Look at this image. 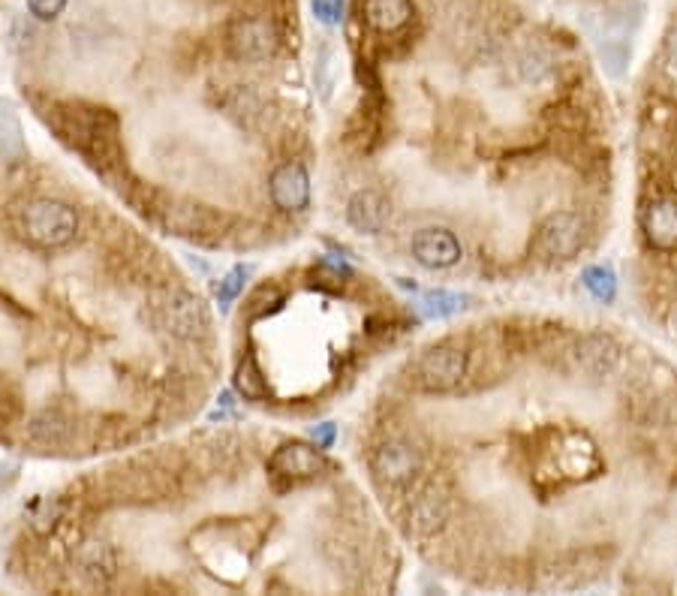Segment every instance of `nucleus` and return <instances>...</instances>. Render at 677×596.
Listing matches in <instances>:
<instances>
[{
  "label": "nucleus",
  "instance_id": "nucleus-25",
  "mask_svg": "<svg viewBox=\"0 0 677 596\" xmlns=\"http://www.w3.org/2000/svg\"><path fill=\"white\" fill-rule=\"evenodd\" d=\"M672 335L677 338V307H675V314H672Z\"/></svg>",
  "mask_w": 677,
  "mask_h": 596
},
{
  "label": "nucleus",
  "instance_id": "nucleus-8",
  "mask_svg": "<svg viewBox=\"0 0 677 596\" xmlns=\"http://www.w3.org/2000/svg\"><path fill=\"white\" fill-rule=\"evenodd\" d=\"M620 359H623V350L620 344L611 335H602V331H594V335H584L575 347V362L582 368L584 374L590 376H608L618 371Z\"/></svg>",
  "mask_w": 677,
  "mask_h": 596
},
{
  "label": "nucleus",
  "instance_id": "nucleus-7",
  "mask_svg": "<svg viewBox=\"0 0 677 596\" xmlns=\"http://www.w3.org/2000/svg\"><path fill=\"white\" fill-rule=\"evenodd\" d=\"M409 254L413 259L425 266V269H449L461 259V241L455 238L452 229L443 226H431V229H419L409 241Z\"/></svg>",
  "mask_w": 677,
  "mask_h": 596
},
{
  "label": "nucleus",
  "instance_id": "nucleus-21",
  "mask_svg": "<svg viewBox=\"0 0 677 596\" xmlns=\"http://www.w3.org/2000/svg\"><path fill=\"white\" fill-rule=\"evenodd\" d=\"M343 12H347V0H314V15L328 27L343 22Z\"/></svg>",
  "mask_w": 677,
  "mask_h": 596
},
{
  "label": "nucleus",
  "instance_id": "nucleus-4",
  "mask_svg": "<svg viewBox=\"0 0 677 596\" xmlns=\"http://www.w3.org/2000/svg\"><path fill=\"white\" fill-rule=\"evenodd\" d=\"M274 46H278V34H274V24L269 19L245 15L229 27V52L238 60L259 64V60L274 55Z\"/></svg>",
  "mask_w": 677,
  "mask_h": 596
},
{
  "label": "nucleus",
  "instance_id": "nucleus-14",
  "mask_svg": "<svg viewBox=\"0 0 677 596\" xmlns=\"http://www.w3.org/2000/svg\"><path fill=\"white\" fill-rule=\"evenodd\" d=\"M413 19V0H362V22L376 34H397Z\"/></svg>",
  "mask_w": 677,
  "mask_h": 596
},
{
  "label": "nucleus",
  "instance_id": "nucleus-9",
  "mask_svg": "<svg viewBox=\"0 0 677 596\" xmlns=\"http://www.w3.org/2000/svg\"><path fill=\"white\" fill-rule=\"evenodd\" d=\"M163 326L178 338H196L199 331L208 328V311L202 299L190 293H176L166 304H160Z\"/></svg>",
  "mask_w": 677,
  "mask_h": 596
},
{
  "label": "nucleus",
  "instance_id": "nucleus-6",
  "mask_svg": "<svg viewBox=\"0 0 677 596\" xmlns=\"http://www.w3.org/2000/svg\"><path fill=\"white\" fill-rule=\"evenodd\" d=\"M326 456L319 446L307 443H283L269 461L271 476H281V480L290 482H304L319 476L326 470Z\"/></svg>",
  "mask_w": 677,
  "mask_h": 596
},
{
  "label": "nucleus",
  "instance_id": "nucleus-2",
  "mask_svg": "<svg viewBox=\"0 0 677 596\" xmlns=\"http://www.w3.org/2000/svg\"><path fill=\"white\" fill-rule=\"evenodd\" d=\"M467 376V352L458 347H433L416 364V383L425 392H452Z\"/></svg>",
  "mask_w": 677,
  "mask_h": 596
},
{
  "label": "nucleus",
  "instance_id": "nucleus-12",
  "mask_svg": "<svg viewBox=\"0 0 677 596\" xmlns=\"http://www.w3.org/2000/svg\"><path fill=\"white\" fill-rule=\"evenodd\" d=\"M644 238L656 250H675L677 247V199H654L642 214Z\"/></svg>",
  "mask_w": 677,
  "mask_h": 596
},
{
  "label": "nucleus",
  "instance_id": "nucleus-15",
  "mask_svg": "<svg viewBox=\"0 0 677 596\" xmlns=\"http://www.w3.org/2000/svg\"><path fill=\"white\" fill-rule=\"evenodd\" d=\"M470 299L461 293H449V290H428L416 299V307L425 319H449V316L467 311Z\"/></svg>",
  "mask_w": 677,
  "mask_h": 596
},
{
  "label": "nucleus",
  "instance_id": "nucleus-23",
  "mask_svg": "<svg viewBox=\"0 0 677 596\" xmlns=\"http://www.w3.org/2000/svg\"><path fill=\"white\" fill-rule=\"evenodd\" d=\"M311 434H314V440L319 449H328V446L335 443V437H338V428H335L331 421H323V425H316Z\"/></svg>",
  "mask_w": 677,
  "mask_h": 596
},
{
  "label": "nucleus",
  "instance_id": "nucleus-17",
  "mask_svg": "<svg viewBox=\"0 0 677 596\" xmlns=\"http://www.w3.org/2000/svg\"><path fill=\"white\" fill-rule=\"evenodd\" d=\"M235 386H238V392L245 397H250V401H259V397H266V376H262V371H259V364L253 356H247L245 362L238 364V374H235Z\"/></svg>",
  "mask_w": 677,
  "mask_h": 596
},
{
  "label": "nucleus",
  "instance_id": "nucleus-16",
  "mask_svg": "<svg viewBox=\"0 0 677 596\" xmlns=\"http://www.w3.org/2000/svg\"><path fill=\"white\" fill-rule=\"evenodd\" d=\"M582 283L596 302L608 304L614 302V295H618V274L608 269V266H587V269L582 271Z\"/></svg>",
  "mask_w": 677,
  "mask_h": 596
},
{
  "label": "nucleus",
  "instance_id": "nucleus-3",
  "mask_svg": "<svg viewBox=\"0 0 677 596\" xmlns=\"http://www.w3.org/2000/svg\"><path fill=\"white\" fill-rule=\"evenodd\" d=\"M587 238V223L575 211H554L539 226L537 245L551 259H573L584 247Z\"/></svg>",
  "mask_w": 677,
  "mask_h": 596
},
{
  "label": "nucleus",
  "instance_id": "nucleus-1",
  "mask_svg": "<svg viewBox=\"0 0 677 596\" xmlns=\"http://www.w3.org/2000/svg\"><path fill=\"white\" fill-rule=\"evenodd\" d=\"M19 229L40 247H60L76 238L79 221L70 205L55 199H34L19 211Z\"/></svg>",
  "mask_w": 677,
  "mask_h": 596
},
{
  "label": "nucleus",
  "instance_id": "nucleus-13",
  "mask_svg": "<svg viewBox=\"0 0 677 596\" xmlns=\"http://www.w3.org/2000/svg\"><path fill=\"white\" fill-rule=\"evenodd\" d=\"M449 497H445L437 485H428L425 492H419V497L413 501V509H409V525L421 537H431L437 530H443L445 521H449Z\"/></svg>",
  "mask_w": 677,
  "mask_h": 596
},
{
  "label": "nucleus",
  "instance_id": "nucleus-5",
  "mask_svg": "<svg viewBox=\"0 0 677 596\" xmlns=\"http://www.w3.org/2000/svg\"><path fill=\"white\" fill-rule=\"evenodd\" d=\"M371 470L383 485H407L416 473L421 470L419 449H413L404 440H388V443L376 446L374 456H371Z\"/></svg>",
  "mask_w": 677,
  "mask_h": 596
},
{
  "label": "nucleus",
  "instance_id": "nucleus-24",
  "mask_svg": "<svg viewBox=\"0 0 677 596\" xmlns=\"http://www.w3.org/2000/svg\"><path fill=\"white\" fill-rule=\"evenodd\" d=\"M666 60H668V67L677 72V27H675V34L668 36V43H666Z\"/></svg>",
  "mask_w": 677,
  "mask_h": 596
},
{
  "label": "nucleus",
  "instance_id": "nucleus-10",
  "mask_svg": "<svg viewBox=\"0 0 677 596\" xmlns=\"http://www.w3.org/2000/svg\"><path fill=\"white\" fill-rule=\"evenodd\" d=\"M271 199L283 211H302L311 202V178L302 164H283L271 176Z\"/></svg>",
  "mask_w": 677,
  "mask_h": 596
},
{
  "label": "nucleus",
  "instance_id": "nucleus-20",
  "mask_svg": "<svg viewBox=\"0 0 677 596\" xmlns=\"http://www.w3.org/2000/svg\"><path fill=\"white\" fill-rule=\"evenodd\" d=\"M34 437L43 443H64L67 440V425L58 416H43L34 421Z\"/></svg>",
  "mask_w": 677,
  "mask_h": 596
},
{
  "label": "nucleus",
  "instance_id": "nucleus-18",
  "mask_svg": "<svg viewBox=\"0 0 677 596\" xmlns=\"http://www.w3.org/2000/svg\"><path fill=\"white\" fill-rule=\"evenodd\" d=\"M112 554H109V549H105L103 542H88L82 549V570L84 573H91L100 578V573L112 575Z\"/></svg>",
  "mask_w": 677,
  "mask_h": 596
},
{
  "label": "nucleus",
  "instance_id": "nucleus-22",
  "mask_svg": "<svg viewBox=\"0 0 677 596\" xmlns=\"http://www.w3.org/2000/svg\"><path fill=\"white\" fill-rule=\"evenodd\" d=\"M64 7H67V0H27V10L34 12L36 19H43V22L58 19Z\"/></svg>",
  "mask_w": 677,
  "mask_h": 596
},
{
  "label": "nucleus",
  "instance_id": "nucleus-19",
  "mask_svg": "<svg viewBox=\"0 0 677 596\" xmlns=\"http://www.w3.org/2000/svg\"><path fill=\"white\" fill-rule=\"evenodd\" d=\"M247 278H250V271L247 269H233L226 278L221 281V286H217V299H221L223 307H229V304L238 299V295L245 293V286H247Z\"/></svg>",
  "mask_w": 677,
  "mask_h": 596
},
{
  "label": "nucleus",
  "instance_id": "nucleus-11",
  "mask_svg": "<svg viewBox=\"0 0 677 596\" xmlns=\"http://www.w3.org/2000/svg\"><path fill=\"white\" fill-rule=\"evenodd\" d=\"M388 217H392V205L383 193L376 190H359L347 205V221L352 229H359L364 235H376L386 229Z\"/></svg>",
  "mask_w": 677,
  "mask_h": 596
}]
</instances>
